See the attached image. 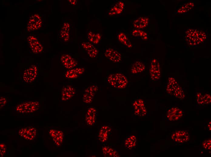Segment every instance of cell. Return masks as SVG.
<instances>
[{"label": "cell", "mask_w": 211, "mask_h": 157, "mask_svg": "<svg viewBox=\"0 0 211 157\" xmlns=\"http://www.w3.org/2000/svg\"><path fill=\"white\" fill-rule=\"evenodd\" d=\"M190 135L189 132L186 130H175L171 134L170 139L176 144H180L188 142Z\"/></svg>", "instance_id": "cell-5"}, {"label": "cell", "mask_w": 211, "mask_h": 157, "mask_svg": "<svg viewBox=\"0 0 211 157\" xmlns=\"http://www.w3.org/2000/svg\"><path fill=\"white\" fill-rule=\"evenodd\" d=\"M69 3L72 5H75L78 3V1L76 0H68Z\"/></svg>", "instance_id": "cell-38"}, {"label": "cell", "mask_w": 211, "mask_h": 157, "mask_svg": "<svg viewBox=\"0 0 211 157\" xmlns=\"http://www.w3.org/2000/svg\"><path fill=\"white\" fill-rule=\"evenodd\" d=\"M111 130L110 126L107 125L102 126L99 132L98 137L100 141L102 143L106 142L108 139Z\"/></svg>", "instance_id": "cell-22"}, {"label": "cell", "mask_w": 211, "mask_h": 157, "mask_svg": "<svg viewBox=\"0 0 211 157\" xmlns=\"http://www.w3.org/2000/svg\"><path fill=\"white\" fill-rule=\"evenodd\" d=\"M206 129L207 130L210 131L211 130V122L209 121L208 122L206 125Z\"/></svg>", "instance_id": "cell-39"}, {"label": "cell", "mask_w": 211, "mask_h": 157, "mask_svg": "<svg viewBox=\"0 0 211 157\" xmlns=\"http://www.w3.org/2000/svg\"><path fill=\"white\" fill-rule=\"evenodd\" d=\"M7 102V98L4 96H0V108H2L5 106Z\"/></svg>", "instance_id": "cell-37"}, {"label": "cell", "mask_w": 211, "mask_h": 157, "mask_svg": "<svg viewBox=\"0 0 211 157\" xmlns=\"http://www.w3.org/2000/svg\"><path fill=\"white\" fill-rule=\"evenodd\" d=\"M184 112L180 108L176 107H172L168 108L166 112V117L169 121L177 120L183 116Z\"/></svg>", "instance_id": "cell-7"}, {"label": "cell", "mask_w": 211, "mask_h": 157, "mask_svg": "<svg viewBox=\"0 0 211 157\" xmlns=\"http://www.w3.org/2000/svg\"><path fill=\"white\" fill-rule=\"evenodd\" d=\"M39 103L37 101L25 102L19 104L15 107L16 111L21 114L33 112L39 108Z\"/></svg>", "instance_id": "cell-3"}, {"label": "cell", "mask_w": 211, "mask_h": 157, "mask_svg": "<svg viewBox=\"0 0 211 157\" xmlns=\"http://www.w3.org/2000/svg\"><path fill=\"white\" fill-rule=\"evenodd\" d=\"M19 135L26 140H32L37 134L36 129L33 127H27L21 128L18 131Z\"/></svg>", "instance_id": "cell-9"}, {"label": "cell", "mask_w": 211, "mask_h": 157, "mask_svg": "<svg viewBox=\"0 0 211 157\" xmlns=\"http://www.w3.org/2000/svg\"><path fill=\"white\" fill-rule=\"evenodd\" d=\"M124 4L122 1H119L113 5L109 10L108 14L112 15L121 14L124 8Z\"/></svg>", "instance_id": "cell-23"}, {"label": "cell", "mask_w": 211, "mask_h": 157, "mask_svg": "<svg viewBox=\"0 0 211 157\" xmlns=\"http://www.w3.org/2000/svg\"><path fill=\"white\" fill-rule=\"evenodd\" d=\"M107 81L112 87L118 89H124L128 83L127 77L121 72L111 73L108 76Z\"/></svg>", "instance_id": "cell-2"}, {"label": "cell", "mask_w": 211, "mask_h": 157, "mask_svg": "<svg viewBox=\"0 0 211 157\" xmlns=\"http://www.w3.org/2000/svg\"><path fill=\"white\" fill-rule=\"evenodd\" d=\"M60 59L64 66L69 69L75 68L78 65L77 61L68 54L62 55Z\"/></svg>", "instance_id": "cell-13"}, {"label": "cell", "mask_w": 211, "mask_h": 157, "mask_svg": "<svg viewBox=\"0 0 211 157\" xmlns=\"http://www.w3.org/2000/svg\"><path fill=\"white\" fill-rule=\"evenodd\" d=\"M136 143V137L133 135H128L123 141L124 146L129 150H132L135 148Z\"/></svg>", "instance_id": "cell-25"}, {"label": "cell", "mask_w": 211, "mask_h": 157, "mask_svg": "<svg viewBox=\"0 0 211 157\" xmlns=\"http://www.w3.org/2000/svg\"><path fill=\"white\" fill-rule=\"evenodd\" d=\"M6 151V147L4 142L0 143V156H3L5 154Z\"/></svg>", "instance_id": "cell-36"}, {"label": "cell", "mask_w": 211, "mask_h": 157, "mask_svg": "<svg viewBox=\"0 0 211 157\" xmlns=\"http://www.w3.org/2000/svg\"><path fill=\"white\" fill-rule=\"evenodd\" d=\"M87 38L90 42L96 44L99 42L101 38V36L99 33H95L90 31L87 34Z\"/></svg>", "instance_id": "cell-28"}, {"label": "cell", "mask_w": 211, "mask_h": 157, "mask_svg": "<svg viewBox=\"0 0 211 157\" xmlns=\"http://www.w3.org/2000/svg\"><path fill=\"white\" fill-rule=\"evenodd\" d=\"M145 68V64L143 62L137 61L132 65L131 68V72L133 74H139L143 72Z\"/></svg>", "instance_id": "cell-24"}, {"label": "cell", "mask_w": 211, "mask_h": 157, "mask_svg": "<svg viewBox=\"0 0 211 157\" xmlns=\"http://www.w3.org/2000/svg\"><path fill=\"white\" fill-rule=\"evenodd\" d=\"M185 33L186 41L191 46H196L203 42L207 38L206 33L200 29H189Z\"/></svg>", "instance_id": "cell-1"}, {"label": "cell", "mask_w": 211, "mask_h": 157, "mask_svg": "<svg viewBox=\"0 0 211 157\" xmlns=\"http://www.w3.org/2000/svg\"><path fill=\"white\" fill-rule=\"evenodd\" d=\"M49 133L56 145L59 146L62 144L63 138V134L62 131L52 129L49 130Z\"/></svg>", "instance_id": "cell-17"}, {"label": "cell", "mask_w": 211, "mask_h": 157, "mask_svg": "<svg viewBox=\"0 0 211 157\" xmlns=\"http://www.w3.org/2000/svg\"><path fill=\"white\" fill-rule=\"evenodd\" d=\"M149 21V18L146 17H140L133 21L132 26L135 29H143L148 25Z\"/></svg>", "instance_id": "cell-18"}, {"label": "cell", "mask_w": 211, "mask_h": 157, "mask_svg": "<svg viewBox=\"0 0 211 157\" xmlns=\"http://www.w3.org/2000/svg\"><path fill=\"white\" fill-rule=\"evenodd\" d=\"M98 89L95 85H92L88 87L85 90L83 96L84 103L89 104L92 102L93 98Z\"/></svg>", "instance_id": "cell-11"}, {"label": "cell", "mask_w": 211, "mask_h": 157, "mask_svg": "<svg viewBox=\"0 0 211 157\" xmlns=\"http://www.w3.org/2000/svg\"><path fill=\"white\" fill-rule=\"evenodd\" d=\"M28 40L30 48L33 53H38L42 51L43 46L35 37L30 36L28 38Z\"/></svg>", "instance_id": "cell-15"}, {"label": "cell", "mask_w": 211, "mask_h": 157, "mask_svg": "<svg viewBox=\"0 0 211 157\" xmlns=\"http://www.w3.org/2000/svg\"><path fill=\"white\" fill-rule=\"evenodd\" d=\"M70 25L67 22L64 23L60 32V37L64 41H68L69 38Z\"/></svg>", "instance_id": "cell-26"}, {"label": "cell", "mask_w": 211, "mask_h": 157, "mask_svg": "<svg viewBox=\"0 0 211 157\" xmlns=\"http://www.w3.org/2000/svg\"><path fill=\"white\" fill-rule=\"evenodd\" d=\"M178 83L173 78L169 77L167 80L166 87V92L169 95H172L180 87Z\"/></svg>", "instance_id": "cell-21"}, {"label": "cell", "mask_w": 211, "mask_h": 157, "mask_svg": "<svg viewBox=\"0 0 211 157\" xmlns=\"http://www.w3.org/2000/svg\"><path fill=\"white\" fill-rule=\"evenodd\" d=\"M132 35L134 37L140 38L143 40H146L148 38L147 34L140 29H135L133 30L132 32Z\"/></svg>", "instance_id": "cell-31"}, {"label": "cell", "mask_w": 211, "mask_h": 157, "mask_svg": "<svg viewBox=\"0 0 211 157\" xmlns=\"http://www.w3.org/2000/svg\"><path fill=\"white\" fill-rule=\"evenodd\" d=\"M76 93L75 88L71 85L64 86L61 93V100L62 101H66L73 97Z\"/></svg>", "instance_id": "cell-14"}, {"label": "cell", "mask_w": 211, "mask_h": 157, "mask_svg": "<svg viewBox=\"0 0 211 157\" xmlns=\"http://www.w3.org/2000/svg\"><path fill=\"white\" fill-rule=\"evenodd\" d=\"M194 6L193 2H190L185 4L182 5L176 11V13L178 14H184L191 10Z\"/></svg>", "instance_id": "cell-29"}, {"label": "cell", "mask_w": 211, "mask_h": 157, "mask_svg": "<svg viewBox=\"0 0 211 157\" xmlns=\"http://www.w3.org/2000/svg\"><path fill=\"white\" fill-rule=\"evenodd\" d=\"M42 21L41 17L38 14L32 15L30 18L27 29L28 31L38 30L41 26Z\"/></svg>", "instance_id": "cell-10"}, {"label": "cell", "mask_w": 211, "mask_h": 157, "mask_svg": "<svg viewBox=\"0 0 211 157\" xmlns=\"http://www.w3.org/2000/svg\"><path fill=\"white\" fill-rule=\"evenodd\" d=\"M84 72L85 69L83 68H75L67 71L65 76L68 79H75L82 74Z\"/></svg>", "instance_id": "cell-20"}, {"label": "cell", "mask_w": 211, "mask_h": 157, "mask_svg": "<svg viewBox=\"0 0 211 157\" xmlns=\"http://www.w3.org/2000/svg\"><path fill=\"white\" fill-rule=\"evenodd\" d=\"M104 55L106 58L114 63L119 62L122 59L121 54L117 50L111 48H107L105 50Z\"/></svg>", "instance_id": "cell-12"}, {"label": "cell", "mask_w": 211, "mask_h": 157, "mask_svg": "<svg viewBox=\"0 0 211 157\" xmlns=\"http://www.w3.org/2000/svg\"><path fill=\"white\" fill-rule=\"evenodd\" d=\"M149 73L151 80L153 82L158 81L161 75L159 62L156 59H152L150 62Z\"/></svg>", "instance_id": "cell-6"}, {"label": "cell", "mask_w": 211, "mask_h": 157, "mask_svg": "<svg viewBox=\"0 0 211 157\" xmlns=\"http://www.w3.org/2000/svg\"><path fill=\"white\" fill-rule=\"evenodd\" d=\"M131 107L134 115L139 117L145 116L147 114L146 107L142 100L134 98L131 103Z\"/></svg>", "instance_id": "cell-4"}, {"label": "cell", "mask_w": 211, "mask_h": 157, "mask_svg": "<svg viewBox=\"0 0 211 157\" xmlns=\"http://www.w3.org/2000/svg\"><path fill=\"white\" fill-rule=\"evenodd\" d=\"M81 45L90 57L95 58L97 56L98 51L92 43L89 42H85L82 43Z\"/></svg>", "instance_id": "cell-19"}, {"label": "cell", "mask_w": 211, "mask_h": 157, "mask_svg": "<svg viewBox=\"0 0 211 157\" xmlns=\"http://www.w3.org/2000/svg\"><path fill=\"white\" fill-rule=\"evenodd\" d=\"M97 114L98 111L95 107H91L88 109L85 115V120L88 125L92 126L95 124Z\"/></svg>", "instance_id": "cell-16"}, {"label": "cell", "mask_w": 211, "mask_h": 157, "mask_svg": "<svg viewBox=\"0 0 211 157\" xmlns=\"http://www.w3.org/2000/svg\"><path fill=\"white\" fill-rule=\"evenodd\" d=\"M211 141L210 139L204 140L202 143L203 148L207 150L211 149Z\"/></svg>", "instance_id": "cell-34"}, {"label": "cell", "mask_w": 211, "mask_h": 157, "mask_svg": "<svg viewBox=\"0 0 211 157\" xmlns=\"http://www.w3.org/2000/svg\"><path fill=\"white\" fill-rule=\"evenodd\" d=\"M38 69L35 65H32L25 70L22 75V80L26 83H31L34 81L37 77Z\"/></svg>", "instance_id": "cell-8"}, {"label": "cell", "mask_w": 211, "mask_h": 157, "mask_svg": "<svg viewBox=\"0 0 211 157\" xmlns=\"http://www.w3.org/2000/svg\"><path fill=\"white\" fill-rule=\"evenodd\" d=\"M102 151L104 155L107 157H118L119 155L117 151L108 146H104L102 148Z\"/></svg>", "instance_id": "cell-27"}, {"label": "cell", "mask_w": 211, "mask_h": 157, "mask_svg": "<svg viewBox=\"0 0 211 157\" xmlns=\"http://www.w3.org/2000/svg\"><path fill=\"white\" fill-rule=\"evenodd\" d=\"M204 105L209 104L211 103V97L210 95L208 93H203Z\"/></svg>", "instance_id": "cell-35"}, {"label": "cell", "mask_w": 211, "mask_h": 157, "mask_svg": "<svg viewBox=\"0 0 211 157\" xmlns=\"http://www.w3.org/2000/svg\"><path fill=\"white\" fill-rule=\"evenodd\" d=\"M196 101L198 104L201 105H204L203 93L202 92H197L196 94Z\"/></svg>", "instance_id": "cell-33"}, {"label": "cell", "mask_w": 211, "mask_h": 157, "mask_svg": "<svg viewBox=\"0 0 211 157\" xmlns=\"http://www.w3.org/2000/svg\"><path fill=\"white\" fill-rule=\"evenodd\" d=\"M172 95L176 98L180 100L184 99L185 97L184 92L180 86L173 93Z\"/></svg>", "instance_id": "cell-32"}, {"label": "cell", "mask_w": 211, "mask_h": 157, "mask_svg": "<svg viewBox=\"0 0 211 157\" xmlns=\"http://www.w3.org/2000/svg\"><path fill=\"white\" fill-rule=\"evenodd\" d=\"M118 38L120 42L128 48L132 47V44L125 34L120 33L118 36Z\"/></svg>", "instance_id": "cell-30"}]
</instances>
